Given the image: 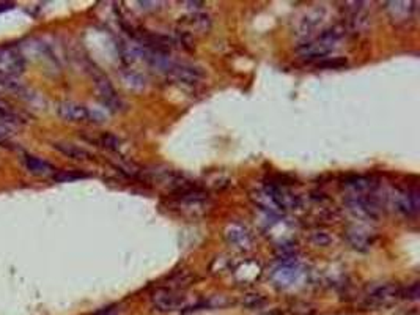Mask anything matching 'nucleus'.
<instances>
[{
  "mask_svg": "<svg viewBox=\"0 0 420 315\" xmlns=\"http://www.w3.org/2000/svg\"><path fill=\"white\" fill-rule=\"evenodd\" d=\"M167 74L170 76L172 79H175L177 83H181L184 85L199 84L205 76V73L201 72V68L194 67V65L189 63H173Z\"/></svg>",
  "mask_w": 420,
  "mask_h": 315,
  "instance_id": "7",
  "label": "nucleus"
},
{
  "mask_svg": "<svg viewBox=\"0 0 420 315\" xmlns=\"http://www.w3.org/2000/svg\"><path fill=\"white\" fill-rule=\"evenodd\" d=\"M12 144V133H10V128L7 124L0 122V145H8Z\"/></svg>",
  "mask_w": 420,
  "mask_h": 315,
  "instance_id": "26",
  "label": "nucleus"
},
{
  "mask_svg": "<svg viewBox=\"0 0 420 315\" xmlns=\"http://www.w3.org/2000/svg\"><path fill=\"white\" fill-rule=\"evenodd\" d=\"M299 276H301V268L296 263H282L271 273V281L279 289H287L298 281Z\"/></svg>",
  "mask_w": 420,
  "mask_h": 315,
  "instance_id": "9",
  "label": "nucleus"
},
{
  "mask_svg": "<svg viewBox=\"0 0 420 315\" xmlns=\"http://www.w3.org/2000/svg\"><path fill=\"white\" fill-rule=\"evenodd\" d=\"M181 24H184L189 29V32H199V34H206L211 29V18L206 13H192L189 16H184L181 19ZM186 32V34H189Z\"/></svg>",
  "mask_w": 420,
  "mask_h": 315,
  "instance_id": "17",
  "label": "nucleus"
},
{
  "mask_svg": "<svg viewBox=\"0 0 420 315\" xmlns=\"http://www.w3.org/2000/svg\"><path fill=\"white\" fill-rule=\"evenodd\" d=\"M343 188H346L350 194H370L375 193L378 183L373 177L367 175H350L342 182Z\"/></svg>",
  "mask_w": 420,
  "mask_h": 315,
  "instance_id": "13",
  "label": "nucleus"
},
{
  "mask_svg": "<svg viewBox=\"0 0 420 315\" xmlns=\"http://www.w3.org/2000/svg\"><path fill=\"white\" fill-rule=\"evenodd\" d=\"M244 304L247 307H260L261 304H265V300L260 295H247L244 298Z\"/></svg>",
  "mask_w": 420,
  "mask_h": 315,
  "instance_id": "27",
  "label": "nucleus"
},
{
  "mask_svg": "<svg viewBox=\"0 0 420 315\" xmlns=\"http://www.w3.org/2000/svg\"><path fill=\"white\" fill-rule=\"evenodd\" d=\"M324 8H313L307 14H304L298 24L299 35H310L324 19Z\"/></svg>",
  "mask_w": 420,
  "mask_h": 315,
  "instance_id": "16",
  "label": "nucleus"
},
{
  "mask_svg": "<svg viewBox=\"0 0 420 315\" xmlns=\"http://www.w3.org/2000/svg\"><path fill=\"white\" fill-rule=\"evenodd\" d=\"M312 241L318 246H326V244L331 243V237L324 232H316L312 235Z\"/></svg>",
  "mask_w": 420,
  "mask_h": 315,
  "instance_id": "28",
  "label": "nucleus"
},
{
  "mask_svg": "<svg viewBox=\"0 0 420 315\" xmlns=\"http://www.w3.org/2000/svg\"><path fill=\"white\" fill-rule=\"evenodd\" d=\"M335 46L331 45V43H327L324 40H321V38H316L313 41H307L298 47V54L302 58H307V61H312V58H326V56L329 52H332V49Z\"/></svg>",
  "mask_w": 420,
  "mask_h": 315,
  "instance_id": "12",
  "label": "nucleus"
},
{
  "mask_svg": "<svg viewBox=\"0 0 420 315\" xmlns=\"http://www.w3.org/2000/svg\"><path fill=\"white\" fill-rule=\"evenodd\" d=\"M12 8H14V3H10V2L0 3V13L7 12V10H12Z\"/></svg>",
  "mask_w": 420,
  "mask_h": 315,
  "instance_id": "30",
  "label": "nucleus"
},
{
  "mask_svg": "<svg viewBox=\"0 0 420 315\" xmlns=\"http://www.w3.org/2000/svg\"><path fill=\"white\" fill-rule=\"evenodd\" d=\"M348 210L361 219H376L381 215V204L375 193L348 194L345 199Z\"/></svg>",
  "mask_w": 420,
  "mask_h": 315,
  "instance_id": "1",
  "label": "nucleus"
},
{
  "mask_svg": "<svg viewBox=\"0 0 420 315\" xmlns=\"http://www.w3.org/2000/svg\"><path fill=\"white\" fill-rule=\"evenodd\" d=\"M386 13L395 24H406L414 19L416 2H386Z\"/></svg>",
  "mask_w": 420,
  "mask_h": 315,
  "instance_id": "10",
  "label": "nucleus"
},
{
  "mask_svg": "<svg viewBox=\"0 0 420 315\" xmlns=\"http://www.w3.org/2000/svg\"><path fill=\"white\" fill-rule=\"evenodd\" d=\"M87 177H89L87 173H82L79 171H60L52 178L58 183H67V182L80 180V178H87Z\"/></svg>",
  "mask_w": 420,
  "mask_h": 315,
  "instance_id": "22",
  "label": "nucleus"
},
{
  "mask_svg": "<svg viewBox=\"0 0 420 315\" xmlns=\"http://www.w3.org/2000/svg\"><path fill=\"white\" fill-rule=\"evenodd\" d=\"M280 186H276V184H271L268 188L258 189V191H254L250 199L254 200L255 205L260 206L261 210L268 211V213H280L283 210V206L280 204V195H279Z\"/></svg>",
  "mask_w": 420,
  "mask_h": 315,
  "instance_id": "6",
  "label": "nucleus"
},
{
  "mask_svg": "<svg viewBox=\"0 0 420 315\" xmlns=\"http://www.w3.org/2000/svg\"><path fill=\"white\" fill-rule=\"evenodd\" d=\"M153 306L161 312H172L181 307L183 296L172 289H156L151 295Z\"/></svg>",
  "mask_w": 420,
  "mask_h": 315,
  "instance_id": "8",
  "label": "nucleus"
},
{
  "mask_svg": "<svg viewBox=\"0 0 420 315\" xmlns=\"http://www.w3.org/2000/svg\"><path fill=\"white\" fill-rule=\"evenodd\" d=\"M54 149L60 153L65 155L69 160L74 161H90L91 160V153L90 151H87L85 149H82L79 145L69 144V142H54Z\"/></svg>",
  "mask_w": 420,
  "mask_h": 315,
  "instance_id": "18",
  "label": "nucleus"
},
{
  "mask_svg": "<svg viewBox=\"0 0 420 315\" xmlns=\"http://www.w3.org/2000/svg\"><path fill=\"white\" fill-rule=\"evenodd\" d=\"M184 5H188L189 8H200L203 7V2H184Z\"/></svg>",
  "mask_w": 420,
  "mask_h": 315,
  "instance_id": "31",
  "label": "nucleus"
},
{
  "mask_svg": "<svg viewBox=\"0 0 420 315\" xmlns=\"http://www.w3.org/2000/svg\"><path fill=\"white\" fill-rule=\"evenodd\" d=\"M401 298H406L409 301H417L419 300V284L409 285L406 290H401Z\"/></svg>",
  "mask_w": 420,
  "mask_h": 315,
  "instance_id": "25",
  "label": "nucleus"
},
{
  "mask_svg": "<svg viewBox=\"0 0 420 315\" xmlns=\"http://www.w3.org/2000/svg\"><path fill=\"white\" fill-rule=\"evenodd\" d=\"M93 315H117V307H104V309H100V311L95 312Z\"/></svg>",
  "mask_w": 420,
  "mask_h": 315,
  "instance_id": "29",
  "label": "nucleus"
},
{
  "mask_svg": "<svg viewBox=\"0 0 420 315\" xmlns=\"http://www.w3.org/2000/svg\"><path fill=\"white\" fill-rule=\"evenodd\" d=\"M23 164L25 169L32 173V175H36V177H54L57 173L56 167H54L51 162H47L45 160H41V158L29 155V153H25L23 156Z\"/></svg>",
  "mask_w": 420,
  "mask_h": 315,
  "instance_id": "14",
  "label": "nucleus"
},
{
  "mask_svg": "<svg viewBox=\"0 0 420 315\" xmlns=\"http://www.w3.org/2000/svg\"><path fill=\"white\" fill-rule=\"evenodd\" d=\"M123 83L126 84L129 89L133 90H142L145 87V79L140 74L134 72H126L123 74Z\"/></svg>",
  "mask_w": 420,
  "mask_h": 315,
  "instance_id": "21",
  "label": "nucleus"
},
{
  "mask_svg": "<svg viewBox=\"0 0 420 315\" xmlns=\"http://www.w3.org/2000/svg\"><path fill=\"white\" fill-rule=\"evenodd\" d=\"M392 202H394L398 213L412 218V216H417L419 213L420 194L417 189H398L392 195Z\"/></svg>",
  "mask_w": 420,
  "mask_h": 315,
  "instance_id": "5",
  "label": "nucleus"
},
{
  "mask_svg": "<svg viewBox=\"0 0 420 315\" xmlns=\"http://www.w3.org/2000/svg\"><path fill=\"white\" fill-rule=\"evenodd\" d=\"M227 240L230 241L234 246L241 248V249H247L250 246V235L249 232L244 229L241 226L233 224L227 229Z\"/></svg>",
  "mask_w": 420,
  "mask_h": 315,
  "instance_id": "19",
  "label": "nucleus"
},
{
  "mask_svg": "<svg viewBox=\"0 0 420 315\" xmlns=\"http://www.w3.org/2000/svg\"><path fill=\"white\" fill-rule=\"evenodd\" d=\"M0 122L7 124V127L8 124H14L16 127V124L24 123V118L21 117V113L7 100H3L2 96H0Z\"/></svg>",
  "mask_w": 420,
  "mask_h": 315,
  "instance_id": "20",
  "label": "nucleus"
},
{
  "mask_svg": "<svg viewBox=\"0 0 420 315\" xmlns=\"http://www.w3.org/2000/svg\"><path fill=\"white\" fill-rule=\"evenodd\" d=\"M265 315H279V312H269V314H265Z\"/></svg>",
  "mask_w": 420,
  "mask_h": 315,
  "instance_id": "32",
  "label": "nucleus"
},
{
  "mask_svg": "<svg viewBox=\"0 0 420 315\" xmlns=\"http://www.w3.org/2000/svg\"><path fill=\"white\" fill-rule=\"evenodd\" d=\"M346 240L351 243V246L357 251H368L370 246L373 243V235L368 230L362 229V227H351V229L346 230Z\"/></svg>",
  "mask_w": 420,
  "mask_h": 315,
  "instance_id": "15",
  "label": "nucleus"
},
{
  "mask_svg": "<svg viewBox=\"0 0 420 315\" xmlns=\"http://www.w3.org/2000/svg\"><path fill=\"white\" fill-rule=\"evenodd\" d=\"M100 144H101V146H104V149L112 150V151H117L120 149V139L117 138V135L109 134V133L101 135Z\"/></svg>",
  "mask_w": 420,
  "mask_h": 315,
  "instance_id": "23",
  "label": "nucleus"
},
{
  "mask_svg": "<svg viewBox=\"0 0 420 315\" xmlns=\"http://www.w3.org/2000/svg\"><path fill=\"white\" fill-rule=\"evenodd\" d=\"M346 67V61L345 58L335 57V58H323V61L318 62V68H342Z\"/></svg>",
  "mask_w": 420,
  "mask_h": 315,
  "instance_id": "24",
  "label": "nucleus"
},
{
  "mask_svg": "<svg viewBox=\"0 0 420 315\" xmlns=\"http://www.w3.org/2000/svg\"><path fill=\"white\" fill-rule=\"evenodd\" d=\"M401 298V289L397 284H383L375 287L365 296V304L368 307H386Z\"/></svg>",
  "mask_w": 420,
  "mask_h": 315,
  "instance_id": "4",
  "label": "nucleus"
},
{
  "mask_svg": "<svg viewBox=\"0 0 420 315\" xmlns=\"http://www.w3.org/2000/svg\"><path fill=\"white\" fill-rule=\"evenodd\" d=\"M95 85L98 95H100V100L102 101V105L109 107V109L118 111L120 107L123 106V102L118 98L115 89H113L112 84L109 83V79L104 78V76H98L95 79Z\"/></svg>",
  "mask_w": 420,
  "mask_h": 315,
  "instance_id": "11",
  "label": "nucleus"
},
{
  "mask_svg": "<svg viewBox=\"0 0 420 315\" xmlns=\"http://www.w3.org/2000/svg\"><path fill=\"white\" fill-rule=\"evenodd\" d=\"M60 118L71 123H102L106 117L101 112L91 111L84 105L74 101H63L57 107Z\"/></svg>",
  "mask_w": 420,
  "mask_h": 315,
  "instance_id": "2",
  "label": "nucleus"
},
{
  "mask_svg": "<svg viewBox=\"0 0 420 315\" xmlns=\"http://www.w3.org/2000/svg\"><path fill=\"white\" fill-rule=\"evenodd\" d=\"M25 72L23 54L10 46H0V78L14 79Z\"/></svg>",
  "mask_w": 420,
  "mask_h": 315,
  "instance_id": "3",
  "label": "nucleus"
}]
</instances>
